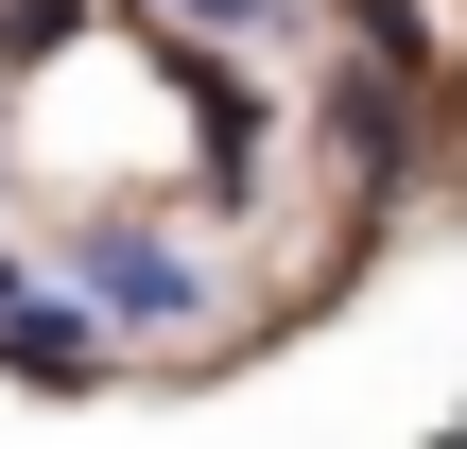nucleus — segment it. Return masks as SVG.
<instances>
[{
    "label": "nucleus",
    "instance_id": "1",
    "mask_svg": "<svg viewBox=\"0 0 467 449\" xmlns=\"http://www.w3.org/2000/svg\"><path fill=\"white\" fill-rule=\"evenodd\" d=\"M69 294L104 311V346H173V329H208V260H191L173 225H87V242H69Z\"/></svg>",
    "mask_w": 467,
    "mask_h": 449
},
{
    "label": "nucleus",
    "instance_id": "2",
    "mask_svg": "<svg viewBox=\"0 0 467 449\" xmlns=\"http://www.w3.org/2000/svg\"><path fill=\"white\" fill-rule=\"evenodd\" d=\"M156 17H191V35H295L312 0H156Z\"/></svg>",
    "mask_w": 467,
    "mask_h": 449
}]
</instances>
